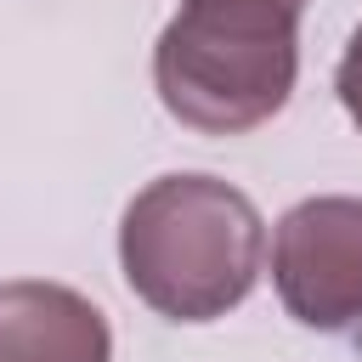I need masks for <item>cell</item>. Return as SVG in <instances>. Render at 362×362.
<instances>
[{"mask_svg":"<svg viewBox=\"0 0 362 362\" xmlns=\"http://www.w3.org/2000/svg\"><path fill=\"white\" fill-rule=\"evenodd\" d=\"M260 255V209L215 175H158L130 198L119 226L124 283L170 322H215L243 305Z\"/></svg>","mask_w":362,"mask_h":362,"instance_id":"cell-1","label":"cell"},{"mask_svg":"<svg viewBox=\"0 0 362 362\" xmlns=\"http://www.w3.org/2000/svg\"><path fill=\"white\" fill-rule=\"evenodd\" d=\"M305 0H181L153 45V85L170 119L204 136H243L283 113L300 74Z\"/></svg>","mask_w":362,"mask_h":362,"instance_id":"cell-2","label":"cell"},{"mask_svg":"<svg viewBox=\"0 0 362 362\" xmlns=\"http://www.w3.org/2000/svg\"><path fill=\"white\" fill-rule=\"evenodd\" d=\"M334 90H339V107L362 124V28L351 34L345 57H339V74H334Z\"/></svg>","mask_w":362,"mask_h":362,"instance_id":"cell-5","label":"cell"},{"mask_svg":"<svg viewBox=\"0 0 362 362\" xmlns=\"http://www.w3.org/2000/svg\"><path fill=\"white\" fill-rule=\"evenodd\" d=\"M272 283L294 322L339 334L362 322V198H305L277 221Z\"/></svg>","mask_w":362,"mask_h":362,"instance_id":"cell-3","label":"cell"},{"mask_svg":"<svg viewBox=\"0 0 362 362\" xmlns=\"http://www.w3.org/2000/svg\"><path fill=\"white\" fill-rule=\"evenodd\" d=\"M0 362H113L107 317L68 283H0Z\"/></svg>","mask_w":362,"mask_h":362,"instance_id":"cell-4","label":"cell"}]
</instances>
